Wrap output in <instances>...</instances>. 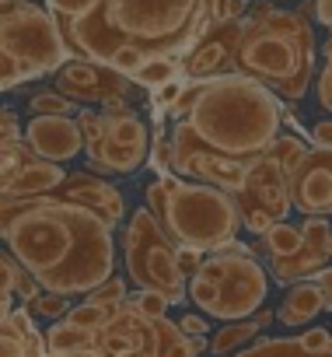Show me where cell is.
<instances>
[{
	"label": "cell",
	"instance_id": "cell-1",
	"mask_svg": "<svg viewBox=\"0 0 332 357\" xmlns=\"http://www.w3.org/2000/svg\"><path fill=\"white\" fill-rule=\"evenodd\" d=\"M8 252L53 294H91L116 277L112 225L60 190L35 200H4Z\"/></svg>",
	"mask_w": 332,
	"mask_h": 357
},
{
	"label": "cell",
	"instance_id": "cell-17",
	"mask_svg": "<svg viewBox=\"0 0 332 357\" xmlns=\"http://www.w3.org/2000/svg\"><path fill=\"white\" fill-rule=\"evenodd\" d=\"M0 357H49L46 340L25 305L0 319Z\"/></svg>",
	"mask_w": 332,
	"mask_h": 357
},
{
	"label": "cell",
	"instance_id": "cell-40",
	"mask_svg": "<svg viewBox=\"0 0 332 357\" xmlns=\"http://www.w3.org/2000/svg\"><path fill=\"white\" fill-rule=\"evenodd\" d=\"M315 18L325 25V29H332V0H315Z\"/></svg>",
	"mask_w": 332,
	"mask_h": 357
},
{
	"label": "cell",
	"instance_id": "cell-7",
	"mask_svg": "<svg viewBox=\"0 0 332 357\" xmlns=\"http://www.w3.org/2000/svg\"><path fill=\"white\" fill-rule=\"evenodd\" d=\"M266 294H269V273L242 242L210 252L200 273L189 280V301L203 315L221 322L252 319L262 308Z\"/></svg>",
	"mask_w": 332,
	"mask_h": 357
},
{
	"label": "cell",
	"instance_id": "cell-20",
	"mask_svg": "<svg viewBox=\"0 0 332 357\" xmlns=\"http://www.w3.org/2000/svg\"><path fill=\"white\" fill-rule=\"evenodd\" d=\"M42 340H46V354H49V357H60V354H77V350L95 347V333L77 329V326H70L67 319H63V322H53V326L42 333Z\"/></svg>",
	"mask_w": 332,
	"mask_h": 357
},
{
	"label": "cell",
	"instance_id": "cell-22",
	"mask_svg": "<svg viewBox=\"0 0 332 357\" xmlns=\"http://www.w3.org/2000/svg\"><path fill=\"white\" fill-rule=\"evenodd\" d=\"M182 77V63L179 60H168V56H154V60H147L136 74H133V84H140V88H164V84H172V81H179Z\"/></svg>",
	"mask_w": 332,
	"mask_h": 357
},
{
	"label": "cell",
	"instance_id": "cell-13",
	"mask_svg": "<svg viewBox=\"0 0 332 357\" xmlns=\"http://www.w3.org/2000/svg\"><path fill=\"white\" fill-rule=\"evenodd\" d=\"M56 91L67 95L70 102H105L112 95H126L129 91V77L95 63V60H84V56H74L60 74H56Z\"/></svg>",
	"mask_w": 332,
	"mask_h": 357
},
{
	"label": "cell",
	"instance_id": "cell-5",
	"mask_svg": "<svg viewBox=\"0 0 332 357\" xmlns=\"http://www.w3.org/2000/svg\"><path fill=\"white\" fill-rule=\"evenodd\" d=\"M147 211L179 249H196L203 256L238 242L245 225L235 193L193 183L175 172L157 175L147 186Z\"/></svg>",
	"mask_w": 332,
	"mask_h": 357
},
{
	"label": "cell",
	"instance_id": "cell-9",
	"mask_svg": "<svg viewBox=\"0 0 332 357\" xmlns=\"http://www.w3.org/2000/svg\"><path fill=\"white\" fill-rule=\"evenodd\" d=\"M308 151V144L294 133H283L276 147L259 158L248 172V183L242 193H235L242 207V221L252 235H266L273 225H280L290 214V168Z\"/></svg>",
	"mask_w": 332,
	"mask_h": 357
},
{
	"label": "cell",
	"instance_id": "cell-14",
	"mask_svg": "<svg viewBox=\"0 0 332 357\" xmlns=\"http://www.w3.org/2000/svg\"><path fill=\"white\" fill-rule=\"evenodd\" d=\"M25 144L46 161H74L84 151V130L77 116H32L25 123Z\"/></svg>",
	"mask_w": 332,
	"mask_h": 357
},
{
	"label": "cell",
	"instance_id": "cell-34",
	"mask_svg": "<svg viewBox=\"0 0 332 357\" xmlns=\"http://www.w3.org/2000/svg\"><path fill=\"white\" fill-rule=\"evenodd\" d=\"M318 102L332 112V39L325 43V67L318 74Z\"/></svg>",
	"mask_w": 332,
	"mask_h": 357
},
{
	"label": "cell",
	"instance_id": "cell-43",
	"mask_svg": "<svg viewBox=\"0 0 332 357\" xmlns=\"http://www.w3.org/2000/svg\"><path fill=\"white\" fill-rule=\"evenodd\" d=\"M255 322H259V326H262V329H266V326H269V322H273V312H262V315H259V319H255Z\"/></svg>",
	"mask_w": 332,
	"mask_h": 357
},
{
	"label": "cell",
	"instance_id": "cell-28",
	"mask_svg": "<svg viewBox=\"0 0 332 357\" xmlns=\"http://www.w3.org/2000/svg\"><path fill=\"white\" fill-rule=\"evenodd\" d=\"M25 308H29L32 315H39V319H60V322H63V319H67V312H70L74 305H70V301H67L63 294L42 291V294H39V298H35L32 305H25Z\"/></svg>",
	"mask_w": 332,
	"mask_h": 357
},
{
	"label": "cell",
	"instance_id": "cell-35",
	"mask_svg": "<svg viewBox=\"0 0 332 357\" xmlns=\"http://www.w3.org/2000/svg\"><path fill=\"white\" fill-rule=\"evenodd\" d=\"M179 329L186 333V340H193V336H210L207 315H196V312H186V315L179 319Z\"/></svg>",
	"mask_w": 332,
	"mask_h": 357
},
{
	"label": "cell",
	"instance_id": "cell-4",
	"mask_svg": "<svg viewBox=\"0 0 332 357\" xmlns=\"http://www.w3.org/2000/svg\"><path fill=\"white\" fill-rule=\"evenodd\" d=\"M235 74H245L283 102L304 98L315 74V32L301 11H276L269 4L248 11L235 50Z\"/></svg>",
	"mask_w": 332,
	"mask_h": 357
},
{
	"label": "cell",
	"instance_id": "cell-25",
	"mask_svg": "<svg viewBox=\"0 0 332 357\" xmlns=\"http://www.w3.org/2000/svg\"><path fill=\"white\" fill-rule=\"evenodd\" d=\"M109 319H112V308L91 305V301H81V305H74V308L67 312V322L77 326V329H88V333H98Z\"/></svg>",
	"mask_w": 332,
	"mask_h": 357
},
{
	"label": "cell",
	"instance_id": "cell-18",
	"mask_svg": "<svg viewBox=\"0 0 332 357\" xmlns=\"http://www.w3.org/2000/svg\"><path fill=\"white\" fill-rule=\"evenodd\" d=\"M318 312H325L322 287H318L315 280H301V284H294V287L283 294V301H280V308H276V322H280V326H308Z\"/></svg>",
	"mask_w": 332,
	"mask_h": 357
},
{
	"label": "cell",
	"instance_id": "cell-30",
	"mask_svg": "<svg viewBox=\"0 0 332 357\" xmlns=\"http://www.w3.org/2000/svg\"><path fill=\"white\" fill-rule=\"evenodd\" d=\"M88 301H91V305H105V308H116V305L129 301V294H126V280H122V277H109L102 287H95V291L88 294Z\"/></svg>",
	"mask_w": 332,
	"mask_h": 357
},
{
	"label": "cell",
	"instance_id": "cell-32",
	"mask_svg": "<svg viewBox=\"0 0 332 357\" xmlns=\"http://www.w3.org/2000/svg\"><path fill=\"white\" fill-rule=\"evenodd\" d=\"M297 340H301V347H304L308 354H329V350H332V333H329L325 326H308Z\"/></svg>",
	"mask_w": 332,
	"mask_h": 357
},
{
	"label": "cell",
	"instance_id": "cell-15",
	"mask_svg": "<svg viewBox=\"0 0 332 357\" xmlns=\"http://www.w3.org/2000/svg\"><path fill=\"white\" fill-rule=\"evenodd\" d=\"M60 193L70 197V200H81V204L95 207L109 225H119L122 214H126L122 193H119L112 183H105V178L91 175V172H70V175H67V183L60 186Z\"/></svg>",
	"mask_w": 332,
	"mask_h": 357
},
{
	"label": "cell",
	"instance_id": "cell-27",
	"mask_svg": "<svg viewBox=\"0 0 332 357\" xmlns=\"http://www.w3.org/2000/svg\"><path fill=\"white\" fill-rule=\"evenodd\" d=\"M186 88H189V77H179V81H172V84H164V88H154L150 91V105H154V112H157V119H164L175 105H179V98L186 95Z\"/></svg>",
	"mask_w": 332,
	"mask_h": 357
},
{
	"label": "cell",
	"instance_id": "cell-2",
	"mask_svg": "<svg viewBox=\"0 0 332 357\" xmlns=\"http://www.w3.org/2000/svg\"><path fill=\"white\" fill-rule=\"evenodd\" d=\"M172 133L193 140L221 158L255 165L283 137V98L245 74H221L210 81H189L179 105L168 112Z\"/></svg>",
	"mask_w": 332,
	"mask_h": 357
},
{
	"label": "cell",
	"instance_id": "cell-44",
	"mask_svg": "<svg viewBox=\"0 0 332 357\" xmlns=\"http://www.w3.org/2000/svg\"><path fill=\"white\" fill-rule=\"evenodd\" d=\"M329 256H332V238H329Z\"/></svg>",
	"mask_w": 332,
	"mask_h": 357
},
{
	"label": "cell",
	"instance_id": "cell-16",
	"mask_svg": "<svg viewBox=\"0 0 332 357\" xmlns=\"http://www.w3.org/2000/svg\"><path fill=\"white\" fill-rule=\"evenodd\" d=\"M67 175H70V172H67L63 165L39 158V161L25 165L15 178H8V183H4V200H35V197H49V193H56V190L67 183Z\"/></svg>",
	"mask_w": 332,
	"mask_h": 357
},
{
	"label": "cell",
	"instance_id": "cell-36",
	"mask_svg": "<svg viewBox=\"0 0 332 357\" xmlns=\"http://www.w3.org/2000/svg\"><path fill=\"white\" fill-rule=\"evenodd\" d=\"M203 252H196V249H179V270L186 273V280H193L196 273H200V266H203Z\"/></svg>",
	"mask_w": 332,
	"mask_h": 357
},
{
	"label": "cell",
	"instance_id": "cell-39",
	"mask_svg": "<svg viewBox=\"0 0 332 357\" xmlns=\"http://www.w3.org/2000/svg\"><path fill=\"white\" fill-rule=\"evenodd\" d=\"M318 287H322V298H325V312H332V266H325V270H318L315 277H311Z\"/></svg>",
	"mask_w": 332,
	"mask_h": 357
},
{
	"label": "cell",
	"instance_id": "cell-24",
	"mask_svg": "<svg viewBox=\"0 0 332 357\" xmlns=\"http://www.w3.org/2000/svg\"><path fill=\"white\" fill-rule=\"evenodd\" d=\"M29 112L32 116H77V102H70L67 95L60 91H35L29 98Z\"/></svg>",
	"mask_w": 332,
	"mask_h": 357
},
{
	"label": "cell",
	"instance_id": "cell-38",
	"mask_svg": "<svg viewBox=\"0 0 332 357\" xmlns=\"http://www.w3.org/2000/svg\"><path fill=\"white\" fill-rule=\"evenodd\" d=\"M311 147H325L332 151V119H322L311 126Z\"/></svg>",
	"mask_w": 332,
	"mask_h": 357
},
{
	"label": "cell",
	"instance_id": "cell-31",
	"mask_svg": "<svg viewBox=\"0 0 332 357\" xmlns=\"http://www.w3.org/2000/svg\"><path fill=\"white\" fill-rule=\"evenodd\" d=\"M301 231H304V245H311V249H318V252H329L332 228H329L325 218H308V221L301 225Z\"/></svg>",
	"mask_w": 332,
	"mask_h": 357
},
{
	"label": "cell",
	"instance_id": "cell-3",
	"mask_svg": "<svg viewBox=\"0 0 332 357\" xmlns=\"http://www.w3.org/2000/svg\"><path fill=\"white\" fill-rule=\"evenodd\" d=\"M210 25L214 0H102L91 18L63 36L74 56L105 67L122 46L140 50L147 60H186Z\"/></svg>",
	"mask_w": 332,
	"mask_h": 357
},
{
	"label": "cell",
	"instance_id": "cell-10",
	"mask_svg": "<svg viewBox=\"0 0 332 357\" xmlns=\"http://www.w3.org/2000/svg\"><path fill=\"white\" fill-rule=\"evenodd\" d=\"M77 123L84 130V154L95 172H116V175H133L143 168L154 133L136 112H95L81 109Z\"/></svg>",
	"mask_w": 332,
	"mask_h": 357
},
{
	"label": "cell",
	"instance_id": "cell-26",
	"mask_svg": "<svg viewBox=\"0 0 332 357\" xmlns=\"http://www.w3.org/2000/svg\"><path fill=\"white\" fill-rule=\"evenodd\" d=\"M4 165H0V183H8V178H15L25 165H32V161H39V154L22 140V144H4V158H0Z\"/></svg>",
	"mask_w": 332,
	"mask_h": 357
},
{
	"label": "cell",
	"instance_id": "cell-11",
	"mask_svg": "<svg viewBox=\"0 0 332 357\" xmlns=\"http://www.w3.org/2000/svg\"><path fill=\"white\" fill-rule=\"evenodd\" d=\"M290 204L304 218L332 214V151L308 147L290 168Z\"/></svg>",
	"mask_w": 332,
	"mask_h": 357
},
{
	"label": "cell",
	"instance_id": "cell-45",
	"mask_svg": "<svg viewBox=\"0 0 332 357\" xmlns=\"http://www.w3.org/2000/svg\"><path fill=\"white\" fill-rule=\"evenodd\" d=\"M4 4H11V0H4Z\"/></svg>",
	"mask_w": 332,
	"mask_h": 357
},
{
	"label": "cell",
	"instance_id": "cell-6",
	"mask_svg": "<svg viewBox=\"0 0 332 357\" xmlns=\"http://www.w3.org/2000/svg\"><path fill=\"white\" fill-rule=\"evenodd\" d=\"M0 46H4V56H0V84H4V91L46 74H60L74 60L63 25L49 8H39L35 0L4 4Z\"/></svg>",
	"mask_w": 332,
	"mask_h": 357
},
{
	"label": "cell",
	"instance_id": "cell-41",
	"mask_svg": "<svg viewBox=\"0 0 332 357\" xmlns=\"http://www.w3.org/2000/svg\"><path fill=\"white\" fill-rule=\"evenodd\" d=\"M102 112H129L126 95H112V98H105V102H102Z\"/></svg>",
	"mask_w": 332,
	"mask_h": 357
},
{
	"label": "cell",
	"instance_id": "cell-12",
	"mask_svg": "<svg viewBox=\"0 0 332 357\" xmlns=\"http://www.w3.org/2000/svg\"><path fill=\"white\" fill-rule=\"evenodd\" d=\"M242 22H228V25H210L203 32V39L193 46V53L182 60V77L189 81H210L221 74H235V50L242 39Z\"/></svg>",
	"mask_w": 332,
	"mask_h": 357
},
{
	"label": "cell",
	"instance_id": "cell-33",
	"mask_svg": "<svg viewBox=\"0 0 332 357\" xmlns=\"http://www.w3.org/2000/svg\"><path fill=\"white\" fill-rule=\"evenodd\" d=\"M248 0H214V25H228V22H242L248 18Z\"/></svg>",
	"mask_w": 332,
	"mask_h": 357
},
{
	"label": "cell",
	"instance_id": "cell-19",
	"mask_svg": "<svg viewBox=\"0 0 332 357\" xmlns=\"http://www.w3.org/2000/svg\"><path fill=\"white\" fill-rule=\"evenodd\" d=\"M252 249H259L266 259H290V256H297L304 249V231L287 225V221H280L266 235H259V242Z\"/></svg>",
	"mask_w": 332,
	"mask_h": 357
},
{
	"label": "cell",
	"instance_id": "cell-23",
	"mask_svg": "<svg viewBox=\"0 0 332 357\" xmlns=\"http://www.w3.org/2000/svg\"><path fill=\"white\" fill-rule=\"evenodd\" d=\"M98 4H102V0H46V8L56 15V22L63 25V32L74 29V25H81L84 18H91Z\"/></svg>",
	"mask_w": 332,
	"mask_h": 357
},
{
	"label": "cell",
	"instance_id": "cell-42",
	"mask_svg": "<svg viewBox=\"0 0 332 357\" xmlns=\"http://www.w3.org/2000/svg\"><path fill=\"white\" fill-rule=\"evenodd\" d=\"M60 357H109V354H102L98 347H88V350H77V354H60Z\"/></svg>",
	"mask_w": 332,
	"mask_h": 357
},
{
	"label": "cell",
	"instance_id": "cell-37",
	"mask_svg": "<svg viewBox=\"0 0 332 357\" xmlns=\"http://www.w3.org/2000/svg\"><path fill=\"white\" fill-rule=\"evenodd\" d=\"M25 137H22V126H18V112L8 105L4 109V144H22Z\"/></svg>",
	"mask_w": 332,
	"mask_h": 357
},
{
	"label": "cell",
	"instance_id": "cell-29",
	"mask_svg": "<svg viewBox=\"0 0 332 357\" xmlns=\"http://www.w3.org/2000/svg\"><path fill=\"white\" fill-rule=\"evenodd\" d=\"M129 305L143 315V319H164V312H168V298L157 294V291H133L129 294Z\"/></svg>",
	"mask_w": 332,
	"mask_h": 357
},
{
	"label": "cell",
	"instance_id": "cell-21",
	"mask_svg": "<svg viewBox=\"0 0 332 357\" xmlns=\"http://www.w3.org/2000/svg\"><path fill=\"white\" fill-rule=\"evenodd\" d=\"M259 333H262V326H259L255 319L228 322L224 329H217V333L210 336V354H214V357H228V354H235V350H245L248 343L259 340Z\"/></svg>",
	"mask_w": 332,
	"mask_h": 357
},
{
	"label": "cell",
	"instance_id": "cell-8",
	"mask_svg": "<svg viewBox=\"0 0 332 357\" xmlns=\"http://www.w3.org/2000/svg\"><path fill=\"white\" fill-rule=\"evenodd\" d=\"M122 259L126 273L140 291H157L168 305H182L189 298V280L179 270V245L157 225V218L143 207L133 211L122 231Z\"/></svg>",
	"mask_w": 332,
	"mask_h": 357
}]
</instances>
